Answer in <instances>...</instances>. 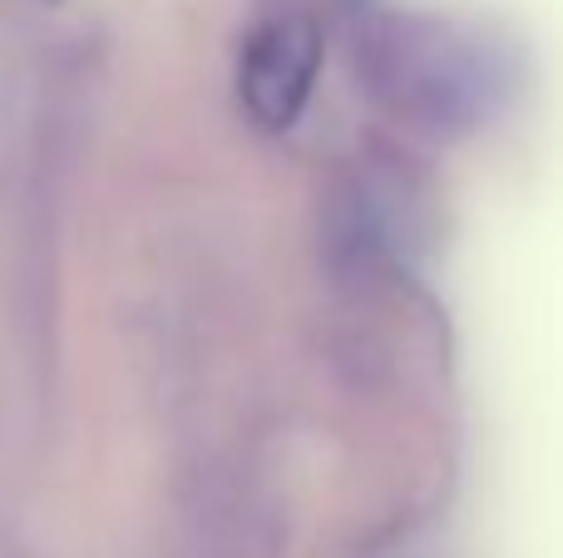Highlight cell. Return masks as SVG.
<instances>
[{
    "label": "cell",
    "instance_id": "obj_1",
    "mask_svg": "<svg viewBox=\"0 0 563 558\" xmlns=\"http://www.w3.org/2000/svg\"><path fill=\"white\" fill-rule=\"evenodd\" d=\"M366 89L426 134H470L509 94V65L479 30L435 15H380L361 35Z\"/></svg>",
    "mask_w": 563,
    "mask_h": 558
},
{
    "label": "cell",
    "instance_id": "obj_2",
    "mask_svg": "<svg viewBox=\"0 0 563 558\" xmlns=\"http://www.w3.org/2000/svg\"><path fill=\"white\" fill-rule=\"evenodd\" d=\"M321 75V35L311 20L282 15L247 35L238 65V94L263 134H287L301 119Z\"/></svg>",
    "mask_w": 563,
    "mask_h": 558
}]
</instances>
